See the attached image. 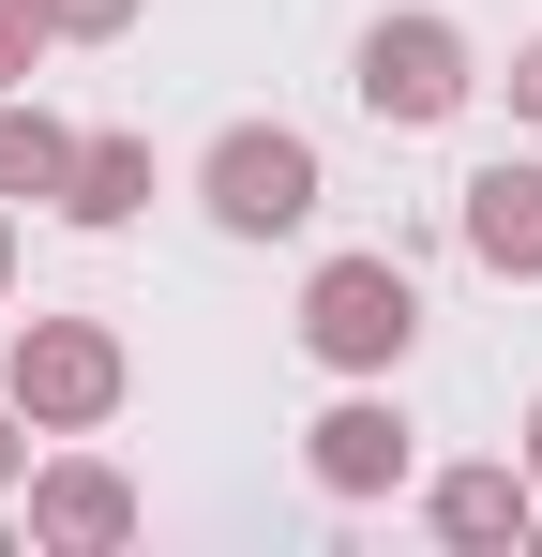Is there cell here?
Here are the masks:
<instances>
[{
    "label": "cell",
    "mask_w": 542,
    "mask_h": 557,
    "mask_svg": "<svg viewBox=\"0 0 542 557\" xmlns=\"http://www.w3.org/2000/svg\"><path fill=\"white\" fill-rule=\"evenodd\" d=\"M301 347L332 376H392L422 347V286L392 272V257H317V272H301Z\"/></svg>",
    "instance_id": "obj_1"
},
{
    "label": "cell",
    "mask_w": 542,
    "mask_h": 557,
    "mask_svg": "<svg viewBox=\"0 0 542 557\" xmlns=\"http://www.w3.org/2000/svg\"><path fill=\"white\" fill-rule=\"evenodd\" d=\"M121 332H106V317H30V332H15V362H0V392H15V422H30V437H90V422H106V407H121Z\"/></svg>",
    "instance_id": "obj_2"
},
{
    "label": "cell",
    "mask_w": 542,
    "mask_h": 557,
    "mask_svg": "<svg viewBox=\"0 0 542 557\" xmlns=\"http://www.w3.org/2000/svg\"><path fill=\"white\" fill-rule=\"evenodd\" d=\"M196 196H211L226 242H286V226L317 211V136H286V121H226L211 166H196Z\"/></svg>",
    "instance_id": "obj_3"
},
{
    "label": "cell",
    "mask_w": 542,
    "mask_h": 557,
    "mask_svg": "<svg viewBox=\"0 0 542 557\" xmlns=\"http://www.w3.org/2000/svg\"><path fill=\"white\" fill-rule=\"evenodd\" d=\"M467 91H482V61H467L452 15H377V30H361V106H377L392 136H438Z\"/></svg>",
    "instance_id": "obj_4"
},
{
    "label": "cell",
    "mask_w": 542,
    "mask_h": 557,
    "mask_svg": "<svg viewBox=\"0 0 542 557\" xmlns=\"http://www.w3.org/2000/svg\"><path fill=\"white\" fill-rule=\"evenodd\" d=\"M30 543H61V557H106V543H136V482L106 453H61V467H30Z\"/></svg>",
    "instance_id": "obj_5"
},
{
    "label": "cell",
    "mask_w": 542,
    "mask_h": 557,
    "mask_svg": "<svg viewBox=\"0 0 542 557\" xmlns=\"http://www.w3.org/2000/svg\"><path fill=\"white\" fill-rule=\"evenodd\" d=\"M301 467H317V497H392V482H407V407H392V392H347V407L301 437Z\"/></svg>",
    "instance_id": "obj_6"
},
{
    "label": "cell",
    "mask_w": 542,
    "mask_h": 557,
    "mask_svg": "<svg viewBox=\"0 0 542 557\" xmlns=\"http://www.w3.org/2000/svg\"><path fill=\"white\" fill-rule=\"evenodd\" d=\"M467 257L513 272V286H542V166L528 151H497V166L467 182Z\"/></svg>",
    "instance_id": "obj_7"
},
{
    "label": "cell",
    "mask_w": 542,
    "mask_h": 557,
    "mask_svg": "<svg viewBox=\"0 0 542 557\" xmlns=\"http://www.w3.org/2000/svg\"><path fill=\"white\" fill-rule=\"evenodd\" d=\"M528 512H542L528 453H513V467H452L438 497H422V528H438V543H528Z\"/></svg>",
    "instance_id": "obj_8"
},
{
    "label": "cell",
    "mask_w": 542,
    "mask_h": 557,
    "mask_svg": "<svg viewBox=\"0 0 542 557\" xmlns=\"http://www.w3.org/2000/svg\"><path fill=\"white\" fill-rule=\"evenodd\" d=\"M61 211H76V226H136V211H151V136H76Z\"/></svg>",
    "instance_id": "obj_9"
},
{
    "label": "cell",
    "mask_w": 542,
    "mask_h": 557,
    "mask_svg": "<svg viewBox=\"0 0 542 557\" xmlns=\"http://www.w3.org/2000/svg\"><path fill=\"white\" fill-rule=\"evenodd\" d=\"M61 182H76V121L0 91V196H61Z\"/></svg>",
    "instance_id": "obj_10"
},
{
    "label": "cell",
    "mask_w": 542,
    "mask_h": 557,
    "mask_svg": "<svg viewBox=\"0 0 542 557\" xmlns=\"http://www.w3.org/2000/svg\"><path fill=\"white\" fill-rule=\"evenodd\" d=\"M46 46H61V30H46V0H0V91H15V76H30Z\"/></svg>",
    "instance_id": "obj_11"
},
{
    "label": "cell",
    "mask_w": 542,
    "mask_h": 557,
    "mask_svg": "<svg viewBox=\"0 0 542 557\" xmlns=\"http://www.w3.org/2000/svg\"><path fill=\"white\" fill-rule=\"evenodd\" d=\"M136 15H151V0H46V30H61V46H106V30H136Z\"/></svg>",
    "instance_id": "obj_12"
},
{
    "label": "cell",
    "mask_w": 542,
    "mask_h": 557,
    "mask_svg": "<svg viewBox=\"0 0 542 557\" xmlns=\"http://www.w3.org/2000/svg\"><path fill=\"white\" fill-rule=\"evenodd\" d=\"M513 121H542V46H528V61H513Z\"/></svg>",
    "instance_id": "obj_13"
},
{
    "label": "cell",
    "mask_w": 542,
    "mask_h": 557,
    "mask_svg": "<svg viewBox=\"0 0 542 557\" xmlns=\"http://www.w3.org/2000/svg\"><path fill=\"white\" fill-rule=\"evenodd\" d=\"M15 467H30V437H15V392H0V482H15Z\"/></svg>",
    "instance_id": "obj_14"
},
{
    "label": "cell",
    "mask_w": 542,
    "mask_h": 557,
    "mask_svg": "<svg viewBox=\"0 0 542 557\" xmlns=\"http://www.w3.org/2000/svg\"><path fill=\"white\" fill-rule=\"evenodd\" d=\"M513 453H528V482H542V407H528V437H513Z\"/></svg>",
    "instance_id": "obj_15"
},
{
    "label": "cell",
    "mask_w": 542,
    "mask_h": 557,
    "mask_svg": "<svg viewBox=\"0 0 542 557\" xmlns=\"http://www.w3.org/2000/svg\"><path fill=\"white\" fill-rule=\"evenodd\" d=\"M0 286H15V226H0Z\"/></svg>",
    "instance_id": "obj_16"
}]
</instances>
